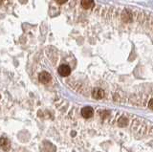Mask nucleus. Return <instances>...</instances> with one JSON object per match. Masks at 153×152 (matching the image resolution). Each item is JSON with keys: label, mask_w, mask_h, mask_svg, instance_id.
<instances>
[{"label": "nucleus", "mask_w": 153, "mask_h": 152, "mask_svg": "<svg viewBox=\"0 0 153 152\" xmlns=\"http://www.w3.org/2000/svg\"><path fill=\"white\" fill-rule=\"evenodd\" d=\"M123 122H127V120H126V118H121V119H120V120H119V125H121V126H123V125H124V123H123Z\"/></svg>", "instance_id": "nucleus-7"}, {"label": "nucleus", "mask_w": 153, "mask_h": 152, "mask_svg": "<svg viewBox=\"0 0 153 152\" xmlns=\"http://www.w3.org/2000/svg\"><path fill=\"white\" fill-rule=\"evenodd\" d=\"M56 3L57 4H64V3H66V1H56Z\"/></svg>", "instance_id": "nucleus-9"}, {"label": "nucleus", "mask_w": 153, "mask_h": 152, "mask_svg": "<svg viewBox=\"0 0 153 152\" xmlns=\"http://www.w3.org/2000/svg\"><path fill=\"white\" fill-rule=\"evenodd\" d=\"M38 79H39V82L41 83H48L51 80V75L47 72H41Z\"/></svg>", "instance_id": "nucleus-4"}, {"label": "nucleus", "mask_w": 153, "mask_h": 152, "mask_svg": "<svg viewBox=\"0 0 153 152\" xmlns=\"http://www.w3.org/2000/svg\"><path fill=\"white\" fill-rule=\"evenodd\" d=\"M93 114H94V110H93V108L90 106H86L81 109V115H82V117L85 119L91 118L93 116Z\"/></svg>", "instance_id": "nucleus-1"}, {"label": "nucleus", "mask_w": 153, "mask_h": 152, "mask_svg": "<svg viewBox=\"0 0 153 152\" xmlns=\"http://www.w3.org/2000/svg\"><path fill=\"white\" fill-rule=\"evenodd\" d=\"M95 3L92 0H83V1H81V6H82L84 9H90L94 7Z\"/></svg>", "instance_id": "nucleus-6"}, {"label": "nucleus", "mask_w": 153, "mask_h": 152, "mask_svg": "<svg viewBox=\"0 0 153 152\" xmlns=\"http://www.w3.org/2000/svg\"><path fill=\"white\" fill-rule=\"evenodd\" d=\"M9 145H10V142L8 139H6V138H0V147H1V148L7 150L10 146Z\"/></svg>", "instance_id": "nucleus-5"}, {"label": "nucleus", "mask_w": 153, "mask_h": 152, "mask_svg": "<svg viewBox=\"0 0 153 152\" xmlns=\"http://www.w3.org/2000/svg\"><path fill=\"white\" fill-rule=\"evenodd\" d=\"M148 107H149L150 109H152V110H153V99H150L149 103H148Z\"/></svg>", "instance_id": "nucleus-8"}, {"label": "nucleus", "mask_w": 153, "mask_h": 152, "mask_svg": "<svg viewBox=\"0 0 153 152\" xmlns=\"http://www.w3.org/2000/svg\"><path fill=\"white\" fill-rule=\"evenodd\" d=\"M92 97L95 99H102L104 97V91L100 88H95L92 92Z\"/></svg>", "instance_id": "nucleus-3"}, {"label": "nucleus", "mask_w": 153, "mask_h": 152, "mask_svg": "<svg viewBox=\"0 0 153 152\" xmlns=\"http://www.w3.org/2000/svg\"><path fill=\"white\" fill-rule=\"evenodd\" d=\"M71 73V68L69 67L68 65H60L59 68V74L62 77H67V76H69Z\"/></svg>", "instance_id": "nucleus-2"}]
</instances>
